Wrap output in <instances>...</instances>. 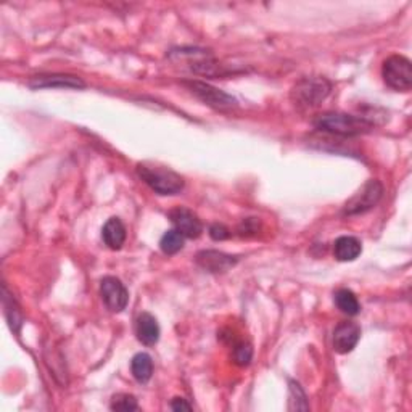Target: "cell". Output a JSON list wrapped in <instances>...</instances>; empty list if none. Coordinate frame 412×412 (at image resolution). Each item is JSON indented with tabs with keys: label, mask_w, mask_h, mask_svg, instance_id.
Returning a JSON list of instances; mask_svg holds the SVG:
<instances>
[{
	"label": "cell",
	"mask_w": 412,
	"mask_h": 412,
	"mask_svg": "<svg viewBox=\"0 0 412 412\" xmlns=\"http://www.w3.org/2000/svg\"><path fill=\"white\" fill-rule=\"evenodd\" d=\"M290 409L293 411H308L309 406L306 403V395L301 390L300 383L290 382Z\"/></svg>",
	"instance_id": "cell-20"
},
{
	"label": "cell",
	"mask_w": 412,
	"mask_h": 412,
	"mask_svg": "<svg viewBox=\"0 0 412 412\" xmlns=\"http://www.w3.org/2000/svg\"><path fill=\"white\" fill-rule=\"evenodd\" d=\"M137 174L158 195H176L182 192L184 179L174 171L154 164L139 163Z\"/></svg>",
	"instance_id": "cell-2"
},
{
	"label": "cell",
	"mask_w": 412,
	"mask_h": 412,
	"mask_svg": "<svg viewBox=\"0 0 412 412\" xmlns=\"http://www.w3.org/2000/svg\"><path fill=\"white\" fill-rule=\"evenodd\" d=\"M132 376L141 383H147L154 373V361L147 353H137L131 361Z\"/></svg>",
	"instance_id": "cell-15"
},
{
	"label": "cell",
	"mask_w": 412,
	"mask_h": 412,
	"mask_svg": "<svg viewBox=\"0 0 412 412\" xmlns=\"http://www.w3.org/2000/svg\"><path fill=\"white\" fill-rule=\"evenodd\" d=\"M171 409L173 411H192V406H190L184 398H174L171 401Z\"/></svg>",
	"instance_id": "cell-23"
},
{
	"label": "cell",
	"mask_w": 412,
	"mask_h": 412,
	"mask_svg": "<svg viewBox=\"0 0 412 412\" xmlns=\"http://www.w3.org/2000/svg\"><path fill=\"white\" fill-rule=\"evenodd\" d=\"M258 226H259V221L256 218H248L245 219L242 226L238 227L240 231V236H248V233H256L258 232Z\"/></svg>",
	"instance_id": "cell-22"
},
{
	"label": "cell",
	"mask_w": 412,
	"mask_h": 412,
	"mask_svg": "<svg viewBox=\"0 0 412 412\" xmlns=\"http://www.w3.org/2000/svg\"><path fill=\"white\" fill-rule=\"evenodd\" d=\"M361 338V327L356 322H341L333 331V350L340 354L351 353Z\"/></svg>",
	"instance_id": "cell-8"
},
{
	"label": "cell",
	"mask_w": 412,
	"mask_h": 412,
	"mask_svg": "<svg viewBox=\"0 0 412 412\" xmlns=\"http://www.w3.org/2000/svg\"><path fill=\"white\" fill-rule=\"evenodd\" d=\"M84 81L78 76L71 74H39L33 76L29 81V87L33 89H55V87H69V89H82Z\"/></svg>",
	"instance_id": "cell-11"
},
{
	"label": "cell",
	"mask_w": 412,
	"mask_h": 412,
	"mask_svg": "<svg viewBox=\"0 0 412 412\" xmlns=\"http://www.w3.org/2000/svg\"><path fill=\"white\" fill-rule=\"evenodd\" d=\"M101 238L111 250H119L126 242V227L119 218H111L101 229Z\"/></svg>",
	"instance_id": "cell-13"
},
{
	"label": "cell",
	"mask_w": 412,
	"mask_h": 412,
	"mask_svg": "<svg viewBox=\"0 0 412 412\" xmlns=\"http://www.w3.org/2000/svg\"><path fill=\"white\" fill-rule=\"evenodd\" d=\"M160 248L166 255H176L184 248V236L176 229L168 231L160 240Z\"/></svg>",
	"instance_id": "cell-17"
},
{
	"label": "cell",
	"mask_w": 412,
	"mask_h": 412,
	"mask_svg": "<svg viewBox=\"0 0 412 412\" xmlns=\"http://www.w3.org/2000/svg\"><path fill=\"white\" fill-rule=\"evenodd\" d=\"M210 236L213 240H226L231 237V231L224 224H213L210 227Z\"/></svg>",
	"instance_id": "cell-21"
},
{
	"label": "cell",
	"mask_w": 412,
	"mask_h": 412,
	"mask_svg": "<svg viewBox=\"0 0 412 412\" xmlns=\"http://www.w3.org/2000/svg\"><path fill=\"white\" fill-rule=\"evenodd\" d=\"M385 84L393 91L408 92L412 87V66L409 59L403 55H391L386 59L382 68Z\"/></svg>",
	"instance_id": "cell-4"
},
{
	"label": "cell",
	"mask_w": 412,
	"mask_h": 412,
	"mask_svg": "<svg viewBox=\"0 0 412 412\" xmlns=\"http://www.w3.org/2000/svg\"><path fill=\"white\" fill-rule=\"evenodd\" d=\"M363 251V246L356 237L351 236H343L335 240L333 245V255L341 263L346 261H354Z\"/></svg>",
	"instance_id": "cell-14"
},
{
	"label": "cell",
	"mask_w": 412,
	"mask_h": 412,
	"mask_svg": "<svg viewBox=\"0 0 412 412\" xmlns=\"http://www.w3.org/2000/svg\"><path fill=\"white\" fill-rule=\"evenodd\" d=\"M253 358V348L250 343H245V341H238V343L233 345L232 350V359L233 363L240 367H245L250 364V361Z\"/></svg>",
	"instance_id": "cell-18"
},
{
	"label": "cell",
	"mask_w": 412,
	"mask_h": 412,
	"mask_svg": "<svg viewBox=\"0 0 412 412\" xmlns=\"http://www.w3.org/2000/svg\"><path fill=\"white\" fill-rule=\"evenodd\" d=\"M314 128L319 131L328 132V134L341 136V137H354L366 134L372 131L373 123L364 116H354L348 113L328 111L322 113L314 119Z\"/></svg>",
	"instance_id": "cell-1"
},
{
	"label": "cell",
	"mask_w": 412,
	"mask_h": 412,
	"mask_svg": "<svg viewBox=\"0 0 412 412\" xmlns=\"http://www.w3.org/2000/svg\"><path fill=\"white\" fill-rule=\"evenodd\" d=\"M136 333L144 345L154 346L160 340V326L150 313H142L136 322Z\"/></svg>",
	"instance_id": "cell-12"
},
{
	"label": "cell",
	"mask_w": 412,
	"mask_h": 412,
	"mask_svg": "<svg viewBox=\"0 0 412 412\" xmlns=\"http://www.w3.org/2000/svg\"><path fill=\"white\" fill-rule=\"evenodd\" d=\"M184 86L189 87V91L194 95H196V97H199L201 101H205L206 105H210L216 110H231L237 106V100L233 99L232 95L219 91V89L206 84V82L186 81L184 82Z\"/></svg>",
	"instance_id": "cell-6"
},
{
	"label": "cell",
	"mask_w": 412,
	"mask_h": 412,
	"mask_svg": "<svg viewBox=\"0 0 412 412\" xmlns=\"http://www.w3.org/2000/svg\"><path fill=\"white\" fill-rule=\"evenodd\" d=\"M196 264H199L201 269L218 274V272H226L233 268V266L237 264V258L226 255L223 251L205 250L196 255Z\"/></svg>",
	"instance_id": "cell-10"
},
{
	"label": "cell",
	"mask_w": 412,
	"mask_h": 412,
	"mask_svg": "<svg viewBox=\"0 0 412 412\" xmlns=\"http://www.w3.org/2000/svg\"><path fill=\"white\" fill-rule=\"evenodd\" d=\"M332 91V84L326 78H303L290 92V99L298 109H314L324 101Z\"/></svg>",
	"instance_id": "cell-3"
},
{
	"label": "cell",
	"mask_w": 412,
	"mask_h": 412,
	"mask_svg": "<svg viewBox=\"0 0 412 412\" xmlns=\"http://www.w3.org/2000/svg\"><path fill=\"white\" fill-rule=\"evenodd\" d=\"M383 195V186L378 181L372 179L366 182L358 194H354L351 200L346 201L343 208L345 216H358L367 213L377 205Z\"/></svg>",
	"instance_id": "cell-5"
},
{
	"label": "cell",
	"mask_w": 412,
	"mask_h": 412,
	"mask_svg": "<svg viewBox=\"0 0 412 412\" xmlns=\"http://www.w3.org/2000/svg\"><path fill=\"white\" fill-rule=\"evenodd\" d=\"M100 295L104 300L105 306L110 309L111 313H121L123 309L128 306L129 293L123 282L116 277H104L100 282Z\"/></svg>",
	"instance_id": "cell-7"
},
{
	"label": "cell",
	"mask_w": 412,
	"mask_h": 412,
	"mask_svg": "<svg viewBox=\"0 0 412 412\" xmlns=\"http://www.w3.org/2000/svg\"><path fill=\"white\" fill-rule=\"evenodd\" d=\"M110 408H111L113 411L129 412V411H136V409H139V404H137L136 396L128 395V393H119V395H115V396H113Z\"/></svg>",
	"instance_id": "cell-19"
},
{
	"label": "cell",
	"mask_w": 412,
	"mask_h": 412,
	"mask_svg": "<svg viewBox=\"0 0 412 412\" xmlns=\"http://www.w3.org/2000/svg\"><path fill=\"white\" fill-rule=\"evenodd\" d=\"M335 304H337V308L341 313L348 316H356L361 311V304L356 295L348 288H340L337 293H335Z\"/></svg>",
	"instance_id": "cell-16"
},
{
	"label": "cell",
	"mask_w": 412,
	"mask_h": 412,
	"mask_svg": "<svg viewBox=\"0 0 412 412\" xmlns=\"http://www.w3.org/2000/svg\"><path fill=\"white\" fill-rule=\"evenodd\" d=\"M169 219L173 221L176 231H179L184 237L196 238L201 236V221L187 208H176V210L169 213Z\"/></svg>",
	"instance_id": "cell-9"
}]
</instances>
